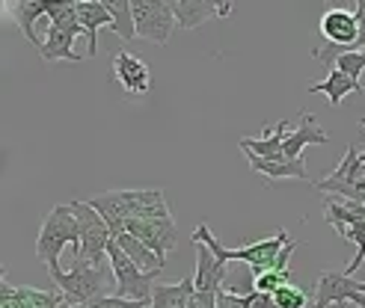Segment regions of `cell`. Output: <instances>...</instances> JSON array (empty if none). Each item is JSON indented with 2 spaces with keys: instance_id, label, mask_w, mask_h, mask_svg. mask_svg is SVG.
I'll use <instances>...</instances> for the list:
<instances>
[{
  "instance_id": "cell-1",
  "label": "cell",
  "mask_w": 365,
  "mask_h": 308,
  "mask_svg": "<svg viewBox=\"0 0 365 308\" xmlns=\"http://www.w3.org/2000/svg\"><path fill=\"white\" fill-rule=\"evenodd\" d=\"M89 205L104 216L110 231H119L122 223L128 220H163V216H173L163 190H113L89 198Z\"/></svg>"
},
{
  "instance_id": "cell-2",
  "label": "cell",
  "mask_w": 365,
  "mask_h": 308,
  "mask_svg": "<svg viewBox=\"0 0 365 308\" xmlns=\"http://www.w3.org/2000/svg\"><path fill=\"white\" fill-rule=\"evenodd\" d=\"M48 273H51V282L60 287L63 305H68V308H86L104 297L116 294V282H110V273H107L104 267L75 261V267H71L68 273H63L60 264L48 267Z\"/></svg>"
},
{
  "instance_id": "cell-3",
  "label": "cell",
  "mask_w": 365,
  "mask_h": 308,
  "mask_svg": "<svg viewBox=\"0 0 365 308\" xmlns=\"http://www.w3.org/2000/svg\"><path fill=\"white\" fill-rule=\"evenodd\" d=\"M193 243H205L217 255V261H223V264L226 261H244L252 270V276H262V273H267V270H273V264H277V258H279V252L291 243V238L285 234V228H277L273 238H264L259 243H250V246H241V249H226L211 234L208 223H199L196 231H193Z\"/></svg>"
},
{
  "instance_id": "cell-4",
  "label": "cell",
  "mask_w": 365,
  "mask_h": 308,
  "mask_svg": "<svg viewBox=\"0 0 365 308\" xmlns=\"http://www.w3.org/2000/svg\"><path fill=\"white\" fill-rule=\"evenodd\" d=\"M81 246V231H78V220H75V211L71 205H57L51 208L45 223L39 228V238H36V258L45 261V267L60 264V255L66 246Z\"/></svg>"
},
{
  "instance_id": "cell-5",
  "label": "cell",
  "mask_w": 365,
  "mask_h": 308,
  "mask_svg": "<svg viewBox=\"0 0 365 308\" xmlns=\"http://www.w3.org/2000/svg\"><path fill=\"white\" fill-rule=\"evenodd\" d=\"M321 36L327 39V48H312V60L333 65L336 57H341L344 51H356L359 45V21L354 12H344L339 6L327 9L321 15Z\"/></svg>"
},
{
  "instance_id": "cell-6",
  "label": "cell",
  "mask_w": 365,
  "mask_h": 308,
  "mask_svg": "<svg viewBox=\"0 0 365 308\" xmlns=\"http://www.w3.org/2000/svg\"><path fill=\"white\" fill-rule=\"evenodd\" d=\"M71 211H75L78 231H81V246L75 252V261L101 267V258H107V246L113 240L110 225L89 202H71Z\"/></svg>"
},
{
  "instance_id": "cell-7",
  "label": "cell",
  "mask_w": 365,
  "mask_h": 308,
  "mask_svg": "<svg viewBox=\"0 0 365 308\" xmlns=\"http://www.w3.org/2000/svg\"><path fill=\"white\" fill-rule=\"evenodd\" d=\"M107 261H110L113 282H116V294L113 297L137 299V302H149L152 299L158 273H143V270L119 249L116 240H110V246H107Z\"/></svg>"
},
{
  "instance_id": "cell-8",
  "label": "cell",
  "mask_w": 365,
  "mask_h": 308,
  "mask_svg": "<svg viewBox=\"0 0 365 308\" xmlns=\"http://www.w3.org/2000/svg\"><path fill=\"white\" fill-rule=\"evenodd\" d=\"M362 178H365L362 154L354 146H348V152H344V160L336 163L333 172L327 175L324 181H315V190H321V193H339L341 198H351V202H362L365 205Z\"/></svg>"
},
{
  "instance_id": "cell-9",
  "label": "cell",
  "mask_w": 365,
  "mask_h": 308,
  "mask_svg": "<svg viewBox=\"0 0 365 308\" xmlns=\"http://www.w3.org/2000/svg\"><path fill=\"white\" fill-rule=\"evenodd\" d=\"M131 6H134V24H137L140 39L167 45L173 36V27L178 24L167 0H131Z\"/></svg>"
},
{
  "instance_id": "cell-10",
  "label": "cell",
  "mask_w": 365,
  "mask_h": 308,
  "mask_svg": "<svg viewBox=\"0 0 365 308\" xmlns=\"http://www.w3.org/2000/svg\"><path fill=\"white\" fill-rule=\"evenodd\" d=\"M356 305L365 308V291L362 282H354L351 276L336 273V270H327L318 276L315 285V308H333V305Z\"/></svg>"
},
{
  "instance_id": "cell-11",
  "label": "cell",
  "mask_w": 365,
  "mask_h": 308,
  "mask_svg": "<svg viewBox=\"0 0 365 308\" xmlns=\"http://www.w3.org/2000/svg\"><path fill=\"white\" fill-rule=\"evenodd\" d=\"M122 228L140 238L163 264H167V252L175 249V240H178V228L173 223V216H163V220H128L122 223Z\"/></svg>"
},
{
  "instance_id": "cell-12",
  "label": "cell",
  "mask_w": 365,
  "mask_h": 308,
  "mask_svg": "<svg viewBox=\"0 0 365 308\" xmlns=\"http://www.w3.org/2000/svg\"><path fill=\"white\" fill-rule=\"evenodd\" d=\"M113 75L119 86L128 95H149L152 92V68L145 65L140 57H134L131 51H119L113 57Z\"/></svg>"
},
{
  "instance_id": "cell-13",
  "label": "cell",
  "mask_w": 365,
  "mask_h": 308,
  "mask_svg": "<svg viewBox=\"0 0 365 308\" xmlns=\"http://www.w3.org/2000/svg\"><path fill=\"white\" fill-rule=\"evenodd\" d=\"M170 6L181 30H193L199 24L211 21V18L232 15V4H220V0H173Z\"/></svg>"
},
{
  "instance_id": "cell-14",
  "label": "cell",
  "mask_w": 365,
  "mask_h": 308,
  "mask_svg": "<svg viewBox=\"0 0 365 308\" xmlns=\"http://www.w3.org/2000/svg\"><path fill=\"white\" fill-rule=\"evenodd\" d=\"M294 131L291 122L282 119L277 122L273 128L264 124V137L262 139H252V137H241V152H247L250 157H264V160H288L285 157V137Z\"/></svg>"
},
{
  "instance_id": "cell-15",
  "label": "cell",
  "mask_w": 365,
  "mask_h": 308,
  "mask_svg": "<svg viewBox=\"0 0 365 308\" xmlns=\"http://www.w3.org/2000/svg\"><path fill=\"white\" fill-rule=\"evenodd\" d=\"M196 246V294H220V285L226 282L229 270L223 261H217V255L205 243H193Z\"/></svg>"
},
{
  "instance_id": "cell-16",
  "label": "cell",
  "mask_w": 365,
  "mask_h": 308,
  "mask_svg": "<svg viewBox=\"0 0 365 308\" xmlns=\"http://www.w3.org/2000/svg\"><path fill=\"white\" fill-rule=\"evenodd\" d=\"M324 142H330L327 131L321 128L318 119L312 113L303 110L300 119H297V128L285 137V157L288 160H300V154H303L306 146H324Z\"/></svg>"
},
{
  "instance_id": "cell-17",
  "label": "cell",
  "mask_w": 365,
  "mask_h": 308,
  "mask_svg": "<svg viewBox=\"0 0 365 308\" xmlns=\"http://www.w3.org/2000/svg\"><path fill=\"white\" fill-rule=\"evenodd\" d=\"M78 18H81V27H83V36H86V53L96 57L98 53V30L101 27L113 30V15L107 12L104 4L83 0V4H78Z\"/></svg>"
},
{
  "instance_id": "cell-18",
  "label": "cell",
  "mask_w": 365,
  "mask_h": 308,
  "mask_svg": "<svg viewBox=\"0 0 365 308\" xmlns=\"http://www.w3.org/2000/svg\"><path fill=\"white\" fill-rule=\"evenodd\" d=\"M113 240L119 243V249L125 252V255L143 270V273H160V270H163V261L155 255V252H152L149 246H145L140 238H134V234H128L125 228L113 231Z\"/></svg>"
},
{
  "instance_id": "cell-19",
  "label": "cell",
  "mask_w": 365,
  "mask_h": 308,
  "mask_svg": "<svg viewBox=\"0 0 365 308\" xmlns=\"http://www.w3.org/2000/svg\"><path fill=\"white\" fill-rule=\"evenodd\" d=\"M247 157H250V154H247ZM250 169L267 175L270 181L297 178V181H306V184H315V181L309 178V172H306L303 157H300V160H264V157H250Z\"/></svg>"
},
{
  "instance_id": "cell-20",
  "label": "cell",
  "mask_w": 365,
  "mask_h": 308,
  "mask_svg": "<svg viewBox=\"0 0 365 308\" xmlns=\"http://www.w3.org/2000/svg\"><path fill=\"white\" fill-rule=\"evenodd\" d=\"M309 92H318V95H324L327 101H330V107H339L341 101H344V95H351V92H356V95H362L365 92V83H356V80H351L344 71H339V68H330V78H327L324 83H312L309 86Z\"/></svg>"
},
{
  "instance_id": "cell-21",
  "label": "cell",
  "mask_w": 365,
  "mask_h": 308,
  "mask_svg": "<svg viewBox=\"0 0 365 308\" xmlns=\"http://www.w3.org/2000/svg\"><path fill=\"white\" fill-rule=\"evenodd\" d=\"M75 39L78 36H71L68 30H60V27H53L48 24V33H45V39H42V60L53 63V60H68V63H78L81 60V53L75 51Z\"/></svg>"
},
{
  "instance_id": "cell-22",
  "label": "cell",
  "mask_w": 365,
  "mask_h": 308,
  "mask_svg": "<svg viewBox=\"0 0 365 308\" xmlns=\"http://www.w3.org/2000/svg\"><path fill=\"white\" fill-rule=\"evenodd\" d=\"M193 294H196V282L190 276L175 285H155L152 308H190Z\"/></svg>"
},
{
  "instance_id": "cell-23",
  "label": "cell",
  "mask_w": 365,
  "mask_h": 308,
  "mask_svg": "<svg viewBox=\"0 0 365 308\" xmlns=\"http://www.w3.org/2000/svg\"><path fill=\"white\" fill-rule=\"evenodd\" d=\"M48 12H51V0H21V4L15 6V21H18V27H21V33L33 42V48H42V39L36 36L33 24L39 21L42 15L48 18Z\"/></svg>"
},
{
  "instance_id": "cell-24",
  "label": "cell",
  "mask_w": 365,
  "mask_h": 308,
  "mask_svg": "<svg viewBox=\"0 0 365 308\" xmlns=\"http://www.w3.org/2000/svg\"><path fill=\"white\" fill-rule=\"evenodd\" d=\"M107 12L113 15V33L119 36V39L131 42L137 36V24H134V6L131 0H116V4H104Z\"/></svg>"
},
{
  "instance_id": "cell-25",
  "label": "cell",
  "mask_w": 365,
  "mask_h": 308,
  "mask_svg": "<svg viewBox=\"0 0 365 308\" xmlns=\"http://www.w3.org/2000/svg\"><path fill=\"white\" fill-rule=\"evenodd\" d=\"M285 285H291V270H267V273H262V276H252V291H259V294H277L279 287H285Z\"/></svg>"
},
{
  "instance_id": "cell-26",
  "label": "cell",
  "mask_w": 365,
  "mask_h": 308,
  "mask_svg": "<svg viewBox=\"0 0 365 308\" xmlns=\"http://www.w3.org/2000/svg\"><path fill=\"white\" fill-rule=\"evenodd\" d=\"M333 68L344 71V75H348L351 80L362 83V71H365V51H344L341 57H336Z\"/></svg>"
},
{
  "instance_id": "cell-27",
  "label": "cell",
  "mask_w": 365,
  "mask_h": 308,
  "mask_svg": "<svg viewBox=\"0 0 365 308\" xmlns=\"http://www.w3.org/2000/svg\"><path fill=\"white\" fill-rule=\"evenodd\" d=\"M273 302H277V308H306L309 305V297H306L303 287L285 285V287H279V291L273 294Z\"/></svg>"
},
{
  "instance_id": "cell-28",
  "label": "cell",
  "mask_w": 365,
  "mask_h": 308,
  "mask_svg": "<svg viewBox=\"0 0 365 308\" xmlns=\"http://www.w3.org/2000/svg\"><path fill=\"white\" fill-rule=\"evenodd\" d=\"M86 308H149V302H137V299H122V297H104Z\"/></svg>"
},
{
  "instance_id": "cell-29",
  "label": "cell",
  "mask_w": 365,
  "mask_h": 308,
  "mask_svg": "<svg viewBox=\"0 0 365 308\" xmlns=\"http://www.w3.org/2000/svg\"><path fill=\"white\" fill-rule=\"evenodd\" d=\"M354 15L359 21V45H356V51H365V0H359V4H356Z\"/></svg>"
},
{
  "instance_id": "cell-30",
  "label": "cell",
  "mask_w": 365,
  "mask_h": 308,
  "mask_svg": "<svg viewBox=\"0 0 365 308\" xmlns=\"http://www.w3.org/2000/svg\"><path fill=\"white\" fill-rule=\"evenodd\" d=\"M359 128H365V122H359ZM362 163H365V152H362Z\"/></svg>"
},
{
  "instance_id": "cell-31",
  "label": "cell",
  "mask_w": 365,
  "mask_h": 308,
  "mask_svg": "<svg viewBox=\"0 0 365 308\" xmlns=\"http://www.w3.org/2000/svg\"><path fill=\"white\" fill-rule=\"evenodd\" d=\"M339 308H356V305H351V302H348V305H339Z\"/></svg>"
},
{
  "instance_id": "cell-32",
  "label": "cell",
  "mask_w": 365,
  "mask_h": 308,
  "mask_svg": "<svg viewBox=\"0 0 365 308\" xmlns=\"http://www.w3.org/2000/svg\"><path fill=\"white\" fill-rule=\"evenodd\" d=\"M362 291H365V282H362Z\"/></svg>"
},
{
  "instance_id": "cell-33",
  "label": "cell",
  "mask_w": 365,
  "mask_h": 308,
  "mask_svg": "<svg viewBox=\"0 0 365 308\" xmlns=\"http://www.w3.org/2000/svg\"><path fill=\"white\" fill-rule=\"evenodd\" d=\"M60 308H68V305H60Z\"/></svg>"
}]
</instances>
